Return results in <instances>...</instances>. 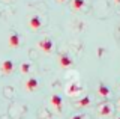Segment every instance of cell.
I'll return each mask as SVG.
<instances>
[{
  "label": "cell",
  "instance_id": "6da1fadb",
  "mask_svg": "<svg viewBox=\"0 0 120 119\" xmlns=\"http://www.w3.org/2000/svg\"><path fill=\"white\" fill-rule=\"evenodd\" d=\"M38 47H39L44 53H51L54 44H52V41L50 38H44V39H41L39 42H38Z\"/></svg>",
  "mask_w": 120,
  "mask_h": 119
},
{
  "label": "cell",
  "instance_id": "7a4b0ae2",
  "mask_svg": "<svg viewBox=\"0 0 120 119\" xmlns=\"http://www.w3.org/2000/svg\"><path fill=\"white\" fill-rule=\"evenodd\" d=\"M14 68H15V65L11 59H5V60L2 62V65H0V71L3 74H11L14 71Z\"/></svg>",
  "mask_w": 120,
  "mask_h": 119
},
{
  "label": "cell",
  "instance_id": "3957f363",
  "mask_svg": "<svg viewBox=\"0 0 120 119\" xmlns=\"http://www.w3.org/2000/svg\"><path fill=\"white\" fill-rule=\"evenodd\" d=\"M8 44H9V47H12V48H18V47H20V44H21L20 35L15 33V32H12L9 35V38H8Z\"/></svg>",
  "mask_w": 120,
  "mask_h": 119
},
{
  "label": "cell",
  "instance_id": "277c9868",
  "mask_svg": "<svg viewBox=\"0 0 120 119\" xmlns=\"http://www.w3.org/2000/svg\"><path fill=\"white\" fill-rule=\"evenodd\" d=\"M59 63H60L62 68H69V66L74 65V59L71 57V56H68V54H60Z\"/></svg>",
  "mask_w": 120,
  "mask_h": 119
},
{
  "label": "cell",
  "instance_id": "5b68a950",
  "mask_svg": "<svg viewBox=\"0 0 120 119\" xmlns=\"http://www.w3.org/2000/svg\"><path fill=\"white\" fill-rule=\"evenodd\" d=\"M81 91H82V87H81L78 83H71L69 86L66 87V92H68V95H71V96L80 95V94H81Z\"/></svg>",
  "mask_w": 120,
  "mask_h": 119
},
{
  "label": "cell",
  "instance_id": "8992f818",
  "mask_svg": "<svg viewBox=\"0 0 120 119\" xmlns=\"http://www.w3.org/2000/svg\"><path fill=\"white\" fill-rule=\"evenodd\" d=\"M51 106L54 107L57 111H62V107H63V99L60 95H51V99H50Z\"/></svg>",
  "mask_w": 120,
  "mask_h": 119
},
{
  "label": "cell",
  "instance_id": "52a82bcc",
  "mask_svg": "<svg viewBox=\"0 0 120 119\" xmlns=\"http://www.w3.org/2000/svg\"><path fill=\"white\" fill-rule=\"evenodd\" d=\"M29 26L32 30H39L42 27V21H41V17L39 15H33L32 18L29 20Z\"/></svg>",
  "mask_w": 120,
  "mask_h": 119
},
{
  "label": "cell",
  "instance_id": "ba28073f",
  "mask_svg": "<svg viewBox=\"0 0 120 119\" xmlns=\"http://www.w3.org/2000/svg\"><path fill=\"white\" fill-rule=\"evenodd\" d=\"M84 8H86V0H72V3H71V9L75 12H80Z\"/></svg>",
  "mask_w": 120,
  "mask_h": 119
},
{
  "label": "cell",
  "instance_id": "9c48e42d",
  "mask_svg": "<svg viewBox=\"0 0 120 119\" xmlns=\"http://www.w3.org/2000/svg\"><path fill=\"white\" fill-rule=\"evenodd\" d=\"M99 115L101 116H110V115L112 113V107H111V104H101L99 106Z\"/></svg>",
  "mask_w": 120,
  "mask_h": 119
},
{
  "label": "cell",
  "instance_id": "30bf717a",
  "mask_svg": "<svg viewBox=\"0 0 120 119\" xmlns=\"http://www.w3.org/2000/svg\"><path fill=\"white\" fill-rule=\"evenodd\" d=\"M38 86H39V81H38L36 79H33V77L26 81V89H27L29 92H35L38 89Z\"/></svg>",
  "mask_w": 120,
  "mask_h": 119
},
{
  "label": "cell",
  "instance_id": "8fae6325",
  "mask_svg": "<svg viewBox=\"0 0 120 119\" xmlns=\"http://www.w3.org/2000/svg\"><path fill=\"white\" fill-rule=\"evenodd\" d=\"M110 87L107 86L105 83H99V86H98V95L104 96V98H107V96H110Z\"/></svg>",
  "mask_w": 120,
  "mask_h": 119
},
{
  "label": "cell",
  "instance_id": "7c38bea8",
  "mask_svg": "<svg viewBox=\"0 0 120 119\" xmlns=\"http://www.w3.org/2000/svg\"><path fill=\"white\" fill-rule=\"evenodd\" d=\"M89 104H90V96L89 95H84L80 101H77V106L78 107H87Z\"/></svg>",
  "mask_w": 120,
  "mask_h": 119
},
{
  "label": "cell",
  "instance_id": "4fadbf2b",
  "mask_svg": "<svg viewBox=\"0 0 120 119\" xmlns=\"http://www.w3.org/2000/svg\"><path fill=\"white\" fill-rule=\"evenodd\" d=\"M30 69H32V65H30L29 62H24V63H21V72H22V74L30 72Z\"/></svg>",
  "mask_w": 120,
  "mask_h": 119
},
{
  "label": "cell",
  "instance_id": "5bb4252c",
  "mask_svg": "<svg viewBox=\"0 0 120 119\" xmlns=\"http://www.w3.org/2000/svg\"><path fill=\"white\" fill-rule=\"evenodd\" d=\"M71 119H84V115H74Z\"/></svg>",
  "mask_w": 120,
  "mask_h": 119
},
{
  "label": "cell",
  "instance_id": "9a60e30c",
  "mask_svg": "<svg viewBox=\"0 0 120 119\" xmlns=\"http://www.w3.org/2000/svg\"><path fill=\"white\" fill-rule=\"evenodd\" d=\"M57 2H59V3H65L66 0H57Z\"/></svg>",
  "mask_w": 120,
  "mask_h": 119
},
{
  "label": "cell",
  "instance_id": "2e32d148",
  "mask_svg": "<svg viewBox=\"0 0 120 119\" xmlns=\"http://www.w3.org/2000/svg\"><path fill=\"white\" fill-rule=\"evenodd\" d=\"M114 2H116V3H120V0H114Z\"/></svg>",
  "mask_w": 120,
  "mask_h": 119
},
{
  "label": "cell",
  "instance_id": "e0dca14e",
  "mask_svg": "<svg viewBox=\"0 0 120 119\" xmlns=\"http://www.w3.org/2000/svg\"><path fill=\"white\" fill-rule=\"evenodd\" d=\"M119 109H120V99H119Z\"/></svg>",
  "mask_w": 120,
  "mask_h": 119
},
{
  "label": "cell",
  "instance_id": "ac0fdd59",
  "mask_svg": "<svg viewBox=\"0 0 120 119\" xmlns=\"http://www.w3.org/2000/svg\"><path fill=\"white\" fill-rule=\"evenodd\" d=\"M117 119H120V118H117Z\"/></svg>",
  "mask_w": 120,
  "mask_h": 119
}]
</instances>
